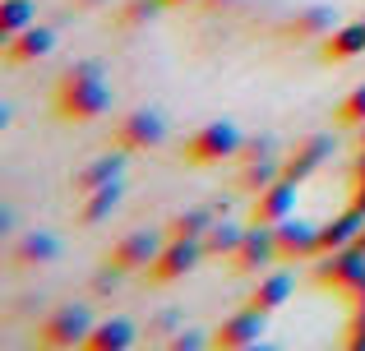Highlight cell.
Segmentation results:
<instances>
[{
	"label": "cell",
	"instance_id": "cell-1",
	"mask_svg": "<svg viewBox=\"0 0 365 351\" xmlns=\"http://www.w3.org/2000/svg\"><path fill=\"white\" fill-rule=\"evenodd\" d=\"M111 107V88L102 83V65L98 61H79L61 74L56 83V116L83 125V120H98Z\"/></svg>",
	"mask_w": 365,
	"mask_h": 351
},
{
	"label": "cell",
	"instance_id": "cell-2",
	"mask_svg": "<svg viewBox=\"0 0 365 351\" xmlns=\"http://www.w3.org/2000/svg\"><path fill=\"white\" fill-rule=\"evenodd\" d=\"M241 130L232 125V120H208V125H199L195 135L185 139V148H180V157H185L190 167H217L227 162V157L241 153Z\"/></svg>",
	"mask_w": 365,
	"mask_h": 351
},
{
	"label": "cell",
	"instance_id": "cell-3",
	"mask_svg": "<svg viewBox=\"0 0 365 351\" xmlns=\"http://www.w3.org/2000/svg\"><path fill=\"white\" fill-rule=\"evenodd\" d=\"M314 282L324 291H361L365 287V245H347V250H329L314 263Z\"/></svg>",
	"mask_w": 365,
	"mask_h": 351
},
{
	"label": "cell",
	"instance_id": "cell-4",
	"mask_svg": "<svg viewBox=\"0 0 365 351\" xmlns=\"http://www.w3.org/2000/svg\"><path fill=\"white\" fill-rule=\"evenodd\" d=\"M88 333H93V319H88L83 305H61V310H51V315L37 324V342L56 347V351L61 347H83Z\"/></svg>",
	"mask_w": 365,
	"mask_h": 351
},
{
	"label": "cell",
	"instance_id": "cell-5",
	"mask_svg": "<svg viewBox=\"0 0 365 351\" xmlns=\"http://www.w3.org/2000/svg\"><path fill=\"white\" fill-rule=\"evenodd\" d=\"M111 139H116V148H125V153H139V148H153V144L167 139V120H162V111L139 107V111H130V116L116 120Z\"/></svg>",
	"mask_w": 365,
	"mask_h": 351
},
{
	"label": "cell",
	"instance_id": "cell-6",
	"mask_svg": "<svg viewBox=\"0 0 365 351\" xmlns=\"http://www.w3.org/2000/svg\"><path fill=\"white\" fill-rule=\"evenodd\" d=\"M264 319L268 315H259L255 305H245V310H236V315H227L208 337H213L217 351H250V347L264 342Z\"/></svg>",
	"mask_w": 365,
	"mask_h": 351
},
{
	"label": "cell",
	"instance_id": "cell-7",
	"mask_svg": "<svg viewBox=\"0 0 365 351\" xmlns=\"http://www.w3.org/2000/svg\"><path fill=\"white\" fill-rule=\"evenodd\" d=\"M199 259H208V254H204V241H167L158 250V259L148 263V278L167 287V282H180L185 273H195Z\"/></svg>",
	"mask_w": 365,
	"mask_h": 351
},
{
	"label": "cell",
	"instance_id": "cell-8",
	"mask_svg": "<svg viewBox=\"0 0 365 351\" xmlns=\"http://www.w3.org/2000/svg\"><path fill=\"white\" fill-rule=\"evenodd\" d=\"M277 259H282V254H277V236H273V226L250 222V226H245L241 250L232 254V268H236V273H268Z\"/></svg>",
	"mask_w": 365,
	"mask_h": 351
},
{
	"label": "cell",
	"instance_id": "cell-9",
	"mask_svg": "<svg viewBox=\"0 0 365 351\" xmlns=\"http://www.w3.org/2000/svg\"><path fill=\"white\" fill-rule=\"evenodd\" d=\"M277 236V254L282 259H319V222H305V217H282V222L273 226Z\"/></svg>",
	"mask_w": 365,
	"mask_h": 351
},
{
	"label": "cell",
	"instance_id": "cell-10",
	"mask_svg": "<svg viewBox=\"0 0 365 351\" xmlns=\"http://www.w3.org/2000/svg\"><path fill=\"white\" fill-rule=\"evenodd\" d=\"M333 148H338V144H333V135H310V139H301V144H296L292 153L282 157V176L296 180V185H301V180H310V176L333 157Z\"/></svg>",
	"mask_w": 365,
	"mask_h": 351
},
{
	"label": "cell",
	"instance_id": "cell-11",
	"mask_svg": "<svg viewBox=\"0 0 365 351\" xmlns=\"http://www.w3.org/2000/svg\"><path fill=\"white\" fill-rule=\"evenodd\" d=\"M296 213V180L277 176L273 185H264L255 194V208H250V222H264V226H277L282 217Z\"/></svg>",
	"mask_w": 365,
	"mask_h": 351
},
{
	"label": "cell",
	"instance_id": "cell-12",
	"mask_svg": "<svg viewBox=\"0 0 365 351\" xmlns=\"http://www.w3.org/2000/svg\"><path fill=\"white\" fill-rule=\"evenodd\" d=\"M158 250H162L158 236L130 231V236H120V241L107 250V263H111V268H120V273H134V268H148V263L158 259Z\"/></svg>",
	"mask_w": 365,
	"mask_h": 351
},
{
	"label": "cell",
	"instance_id": "cell-13",
	"mask_svg": "<svg viewBox=\"0 0 365 351\" xmlns=\"http://www.w3.org/2000/svg\"><path fill=\"white\" fill-rule=\"evenodd\" d=\"M51 51H56V33H51V28H37V23L5 42V61L9 65H37V61H46Z\"/></svg>",
	"mask_w": 365,
	"mask_h": 351
},
{
	"label": "cell",
	"instance_id": "cell-14",
	"mask_svg": "<svg viewBox=\"0 0 365 351\" xmlns=\"http://www.w3.org/2000/svg\"><path fill=\"white\" fill-rule=\"evenodd\" d=\"M319 56L329 65H342V61H356V56H365V19H356V23H342V28H333L329 37H319Z\"/></svg>",
	"mask_w": 365,
	"mask_h": 351
},
{
	"label": "cell",
	"instance_id": "cell-15",
	"mask_svg": "<svg viewBox=\"0 0 365 351\" xmlns=\"http://www.w3.org/2000/svg\"><path fill=\"white\" fill-rule=\"evenodd\" d=\"M361 226H365V213L361 208H347V213L329 217V222H319V250H347V245L361 241Z\"/></svg>",
	"mask_w": 365,
	"mask_h": 351
},
{
	"label": "cell",
	"instance_id": "cell-16",
	"mask_svg": "<svg viewBox=\"0 0 365 351\" xmlns=\"http://www.w3.org/2000/svg\"><path fill=\"white\" fill-rule=\"evenodd\" d=\"M120 172H125V148H120V153L93 157L88 167H79V172H74V194H88V189L111 185V180H120Z\"/></svg>",
	"mask_w": 365,
	"mask_h": 351
},
{
	"label": "cell",
	"instance_id": "cell-17",
	"mask_svg": "<svg viewBox=\"0 0 365 351\" xmlns=\"http://www.w3.org/2000/svg\"><path fill=\"white\" fill-rule=\"evenodd\" d=\"M292 291H296L292 273H259V287L250 291L245 305H255L259 315H273V310L287 305V296H292Z\"/></svg>",
	"mask_w": 365,
	"mask_h": 351
},
{
	"label": "cell",
	"instance_id": "cell-18",
	"mask_svg": "<svg viewBox=\"0 0 365 351\" xmlns=\"http://www.w3.org/2000/svg\"><path fill=\"white\" fill-rule=\"evenodd\" d=\"M120 180H111V185H102V189H88L83 194V204H79V226H98L102 217H111L116 213V204H120Z\"/></svg>",
	"mask_w": 365,
	"mask_h": 351
},
{
	"label": "cell",
	"instance_id": "cell-19",
	"mask_svg": "<svg viewBox=\"0 0 365 351\" xmlns=\"http://www.w3.org/2000/svg\"><path fill=\"white\" fill-rule=\"evenodd\" d=\"M83 347L88 351H125V347H134V324L130 319H102V324H93Z\"/></svg>",
	"mask_w": 365,
	"mask_h": 351
},
{
	"label": "cell",
	"instance_id": "cell-20",
	"mask_svg": "<svg viewBox=\"0 0 365 351\" xmlns=\"http://www.w3.org/2000/svg\"><path fill=\"white\" fill-rule=\"evenodd\" d=\"M241 241H245L241 222H217V217H213V226L204 231V254H208V259H232V254L241 250Z\"/></svg>",
	"mask_w": 365,
	"mask_h": 351
},
{
	"label": "cell",
	"instance_id": "cell-21",
	"mask_svg": "<svg viewBox=\"0 0 365 351\" xmlns=\"http://www.w3.org/2000/svg\"><path fill=\"white\" fill-rule=\"evenodd\" d=\"M333 9L329 5H305V9H296L292 19H287V33L292 37H329L333 33Z\"/></svg>",
	"mask_w": 365,
	"mask_h": 351
},
{
	"label": "cell",
	"instance_id": "cell-22",
	"mask_svg": "<svg viewBox=\"0 0 365 351\" xmlns=\"http://www.w3.org/2000/svg\"><path fill=\"white\" fill-rule=\"evenodd\" d=\"M277 176H282V157H277V153H264V157H250V162H241V176H236V185L250 189V194H259V189L273 185Z\"/></svg>",
	"mask_w": 365,
	"mask_h": 351
},
{
	"label": "cell",
	"instance_id": "cell-23",
	"mask_svg": "<svg viewBox=\"0 0 365 351\" xmlns=\"http://www.w3.org/2000/svg\"><path fill=\"white\" fill-rule=\"evenodd\" d=\"M213 226L208 208H185V213L167 217V241H204V231Z\"/></svg>",
	"mask_w": 365,
	"mask_h": 351
},
{
	"label": "cell",
	"instance_id": "cell-24",
	"mask_svg": "<svg viewBox=\"0 0 365 351\" xmlns=\"http://www.w3.org/2000/svg\"><path fill=\"white\" fill-rule=\"evenodd\" d=\"M9 259L19 263V268H33V263H51L56 259V241L46 231H28L24 241L9 250Z\"/></svg>",
	"mask_w": 365,
	"mask_h": 351
},
{
	"label": "cell",
	"instance_id": "cell-25",
	"mask_svg": "<svg viewBox=\"0 0 365 351\" xmlns=\"http://www.w3.org/2000/svg\"><path fill=\"white\" fill-rule=\"evenodd\" d=\"M33 23H37L33 0H0V42L19 37L24 28H33Z\"/></svg>",
	"mask_w": 365,
	"mask_h": 351
},
{
	"label": "cell",
	"instance_id": "cell-26",
	"mask_svg": "<svg viewBox=\"0 0 365 351\" xmlns=\"http://www.w3.org/2000/svg\"><path fill=\"white\" fill-rule=\"evenodd\" d=\"M338 125H351V130L365 125V83H356V88L338 102Z\"/></svg>",
	"mask_w": 365,
	"mask_h": 351
},
{
	"label": "cell",
	"instance_id": "cell-27",
	"mask_svg": "<svg viewBox=\"0 0 365 351\" xmlns=\"http://www.w3.org/2000/svg\"><path fill=\"white\" fill-rule=\"evenodd\" d=\"M347 347L365 351V287L351 291V324H347Z\"/></svg>",
	"mask_w": 365,
	"mask_h": 351
},
{
	"label": "cell",
	"instance_id": "cell-28",
	"mask_svg": "<svg viewBox=\"0 0 365 351\" xmlns=\"http://www.w3.org/2000/svg\"><path fill=\"white\" fill-rule=\"evenodd\" d=\"M158 9H167V5H162V0H130V5L120 9V23L139 28V23H148V19H158Z\"/></svg>",
	"mask_w": 365,
	"mask_h": 351
},
{
	"label": "cell",
	"instance_id": "cell-29",
	"mask_svg": "<svg viewBox=\"0 0 365 351\" xmlns=\"http://www.w3.org/2000/svg\"><path fill=\"white\" fill-rule=\"evenodd\" d=\"M171 351H199V347H213V337H204V333H195V328H180L176 337L167 342Z\"/></svg>",
	"mask_w": 365,
	"mask_h": 351
},
{
	"label": "cell",
	"instance_id": "cell-30",
	"mask_svg": "<svg viewBox=\"0 0 365 351\" xmlns=\"http://www.w3.org/2000/svg\"><path fill=\"white\" fill-rule=\"evenodd\" d=\"M351 208L365 213V176H356V189H351Z\"/></svg>",
	"mask_w": 365,
	"mask_h": 351
},
{
	"label": "cell",
	"instance_id": "cell-31",
	"mask_svg": "<svg viewBox=\"0 0 365 351\" xmlns=\"http://www.w3.org/2000/svg\"><path fill=\"white\" fill-rule=\"evenodd\" d=\"M167 9H176V5H199V0H162Z\"/></svg>",
	"mask_w": 365,
	"mask_h": 351
},
{
	"label": "cell",
	"instance_id": "cell-32",
	"mask_svg": "<svg viewBox=\"0 0 365 351\" xmlns=\"http://www.w3.org/2000/svg\"><path fill=\"white\" fill-rule=\"evenodd\" d=\"M356 148H365V125H361V130H356Z\"/></svg>",
	"mask_w": 365,
	"mask_h": 351
},
{
	"label": "cell",
	"instance_id": "cell-33",
	"mask_svg": "<svg viewBox=\"0 0 365 351\" xmlns=\"http://www.w3.org/2000/svg\"><path fill=\"white\" fill-rule=\"evenodd\" d=\"M356 245H365V226H361V241H356Z\"/></svg>",
	"mask_w": 365,
	"mask_h": 351
}]
</instances>
